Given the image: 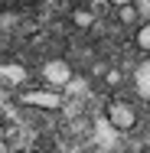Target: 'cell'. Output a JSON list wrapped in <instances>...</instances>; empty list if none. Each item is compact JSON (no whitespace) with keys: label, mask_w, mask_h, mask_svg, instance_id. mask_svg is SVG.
Returning a JSON list of instances; mask_svg holds the SVG:
<instances>
[{"label":"cell","mask_w":150,"mask_h":153,"mask_svg":"<svg viewBox=\"0 0 150 153\" xmlns=\"http://www.w3.org/2000/svg\"><path fill=\"white\" fill-rule=\"evenodd\" d=\"M108 121H111L114 130H131V127L137 124V111H134V104H131V101L118 98V101H111V104H108Z\"/></svg>","instance_id":"6da1fadb"},{"label":"cell","mask_w":150,"mask_h":153,"mask_svg":"<svg viewBox=\"0 0 150 153\" xmlns=\"http://www.w3.org/2000/svg\"><path fill=\"white\" fill-rule=\"evenodd\" d=\"M43 78H46V85H52V88H65L69 82H72V65L65 59H52L43 65Z\"/></svg>","instance_id":"7a4b0ae2"},{"label":"cell","mask_w":150,"mask_h":153,"mask_svg":"<svg viewBox=\"0 0 150 153\" xmlns=\"http://www.w3.org/2000/svg\"><path fill=\"white\" fill-rule=\"evenodd\" d=\"M30 82V72L20 65V62H7V65H0V85H7V88H20V85H26Z\"/></svg>","instance_id":"3957f363"},{"label":"cell","mask_w":150,"mask_h":153,"mask_svg":"<svg viewBox=\"0 0 150 153\" xmlns=\"http://www.w3.org/2000/svg\"><path fill=\"white\" fill-rule=\"evenodd\" d=\"M20 101L23 104H33V108H59L62 104V98H59V91H23L20 94Z\"/></svg>","instance_id":"277c9868"},{"label":"cell","mask_w":150,"mask_h":153,"mask_svg":"<svg viewBox=\"0 0 150 153\" xmlns=\"http://www.w3.org/2000/svg\"><path fill=\"white\" fill-rule=\"evenodd\" d=\"M134 91L140 98H150V59H144L134 68Z\"/></svg>","instance_id":"5b68a950"},{"label":"cell","mask_w":150,"mask_h":153,"mask_svg":"<svg viewBox=\"0 0 150 153\" xmlns=\"http://www.w3.org/2000/svg\"><path fill=\"white\" fill-rule=\"evenodd\" d=\"M36 3H43V0H0V10H30V7H36Z\"/></svg>","instance_id":"8992f818"},{"label":"cell","mask_w":150,"mask_h":153,"mask_svg":"<svg viewBox=\"0 0 150 153\" xmlns=\"http://www.w3.org/2000/svg\"><path fill=\"white\" fill-rule=\"evenodd\" d=\"M72 23L85 30V26H91V23H95V13H91V10H82V7H78V10L72 13Z\"/></svg>","instance_id":"52a82bcc"},{"label":"cell","mask_w":150,"mask_h":153,"mask_svg":"<svg viewBox=\"0 0 150 153\" xmlns=\"http://www.w3.org/2000/svg\"><path fill=\"white\" fill-rule=\"evenodd\" d=\"M134 39H137V46H140L144 52H150V20L144 26H137V36H134Z\"/></svg>","instance_id":"ba28073f"},{"label":"cell","mask_w":150,"mask_h":153,"mask_svg":"<svg viewBox=\"0 0 150 153\" xmlns=\"http://www.w3.org/2000/svg\"><path fill=\"white\" fill-rule=\"evenodd\" d=\"M118 10H121V23H124V26H131V23L137 20V7H134V3H127V7H118Z\"/></svg>","instance_id":"9c48e42d"},{"label":"cell","mask_w":150,"mask_h":153,"mask_svg":"<svg viewBox=\"0 0 150 153\" xmlns=\"http://www.w3.org/2000/svg\"><path fill=\"white\" fill-rule=\"evenodd\" d=\"M104 82H108L111 88H118V85L124 82V78H121V72H118V68H108V78H104Z\"/></svg>","instance_id":"30bf717a"},{"label":"cell","mask_w":150,"mask_h":153,"mask_svg":"<svg viewBox=\"0 0 150 153\" xmlns=\"http://www.w3.org/2000/svg\"><path fill=\"white\" fill-rule=\"evenodd\" d=\"M108 3H114V7H127V3H134V0H108Z\"/></svg>","instance_id":"8fae6325"},{"label":"cell","mask_w":150,"mask_h":153,"mask_svg":"<svg viewBox=\"0 0 150 153\" xmlns=\"http://www.w3.org/2000/svg\"><path fill=\"white\" fill-rule=\"evenodd\" d=\"M0 153H10V150H7V147H3V140H0Z\"/></svg>","instance_id":"7c38bea8"}]
</instances>
